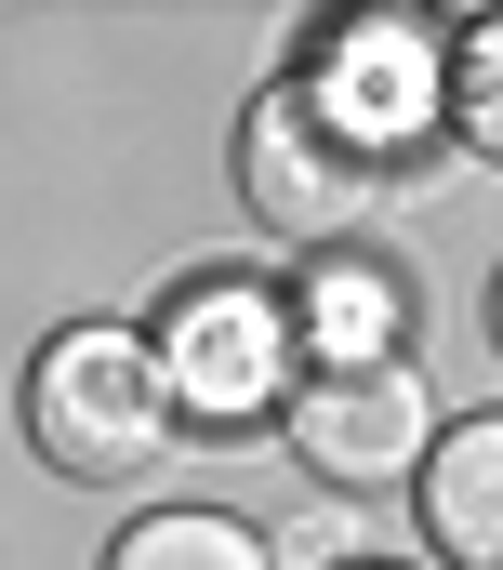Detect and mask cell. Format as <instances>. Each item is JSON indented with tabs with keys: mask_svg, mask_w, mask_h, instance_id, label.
<instances>
[{
	"mask_svg": "<svg viewBox=\"0 0 503 570\" xmlns=\"http://www.w3.org/2000/svg\"><path fill=\"white\" fill-rule=\"evenodd\" d=\"M305 94V120L345 146L358 173H424L451 146V13L437 0H358V13H318L305 53L278 67Z\"/></svg>",
	"mask_w": 503,
	"mask_h": 570,
	"instance_id": "6da1fadb",
	"label": "cell"
},
{
	"mask_svg": "<svg viewBox=\"0 0 503 570\" xmlns=\"http://www.w3.org/2000/svg\"><path fill=\"white\" fill-rule=\"evenodd\" d=\"M13 425L40 451V478H67V491H132V478H159L172 438H186L132 318H67V332H40L27 372H13Z\"/></svg>",
	"mask_w": 503,
	"mask_h": 570,
	"instance_id": "7a4b0ae2",
	"label": "cell"
},
{
	"mask_svg": "<svg viewBox=\"0 0 503 570\" xmlns=\"http://www.w3.org/2000/svg\"><path fill=\"white\" fill-rule=\"evenodd\" d=\"M146 358H159V399H172V425L186 438H251L278 425V399H292V305L278 279H251V266H199V279H172L146 318Z\"/></svg>",
	"mask_w": 503,
	"mask_h": 570,
	"instance_id": "3957f363",
	"label": "cell"
},
{
	"mask_svg": "<svg viewBox=\"0 0 503 570\" xmlns=\"http://www.w3.org/2000/svg\"><path fill=\"white\" fill-rule=\"evenodd\" d=\"M437 385H424V358H372V372H292V399H278V451L318 478V491H411L424 478V451H437Z\"/></svg>",
	"mask_w": 503,
	"mask_h": 570,
	"instance_id": "277c9868",
	"label": "cell"
},
{
	"mask_svg": "<svg viewBox=\"0 0 503 570\" xmlns=\"http://www.w3.org/2000/svg\"><path fill=\"white\" fill-rule=\"evenodd\" d=\"M226 186H239V213L265 239H292V253H358L384 213V173H358L345 146L305 120V94L292 80H265L239 107V134H226Z\"/></svg>",
	"mask_w": 503,
	"mask_h": 570,
	"instance_id": "5b68a950",
	"label": "cell"
},
{
	"mask_svg": "<svg viewBox=\"0 0 503 570\" xmlns=\"http://www.w3.org/2000/svg\"><path fill=\"white\" fill-rule=\"evenodd\" d=\"M278 305H292V358L305 372H372V358H411V332H424L411 266H384L372 239L358 253H318L305 279H278Z\"/></svg>",
	"mask_w": 503,
	"mask_h": 570,
	"instance_id": "8992f818",
	"label": "cell"
},
{
	"mask_svg": "<svg viewBox=\"0 0 503 570\" xmlns=\"http://www.w3.org/2000/svg\"><path fill=\"white\" fill-rule=\"evenodd\" d=\"M424 558L437 570H503V412H451L424 478H411Z\"/></svg>",
	"mask_w": 503,
	"mask_h": 570,
	"instance_id": "52a82bcc",
	"label": "cell"
},
{
	"mask_svg": "<svg viewBox=\"0 0 503 570\" xmlns=\"http://www.w3.org/2000/svg\"><path fill=\"white\" fill-rule=\"evenodd\" d=\"M93 570H278V544L251 518H226V504H146V518L107 531Z\"/></svg>",
	"mask_w": 503,
	"mask_h": 570,
	"instance_id": "ba28073f",
	"label": "cell"
},
{
	"mask_svg": "<svg viewBox=\"0 0 503 570\" xmlns=\"http://www.w3.org/2000/svg\"><path fill=\"white\" fill-rule=\"evenodd\" d=\"M451 146L503 173V13H451Z\"/></svg>",
	"mask_w": 503,
	"mask_h": 570,
	"instance_id": "9c48e42d",
	"label": "cell"
},
{
	"mask_svg": "<svg viewBox=\"0 0 503 570\" xmlns=\"http://www.w3.org/2000/svg\"><path fill=\"white\" fill-rule=\"evenodd\" d=\"M491 358H503V266H491Z\"/></svg>",
	"mask_w": 503,
	"mask_h": 570,
	"instance_id": "30bf717a",
	"label": "cell"
},
{
	"mask_svg": "<svg viewBox=\"0 0 503 570\" xmlns=\"http://www.w3.org/2000/svg\"><path fill=\"white\" fill-rule=\"evenodd\" d=\"M345 570H411V558H345Z\"/></svg>",
	"mask_w": 503,
	"mask_h": 570,
	"instance_id": "8fae6325",
	"label": "cell"
}]
</instances>
